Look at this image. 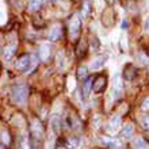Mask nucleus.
Returning a JSON list of instances; mask_svg holds the SVG:
<instances>
[{
    "mask_svg": "<svg viewBox=\"0 0 149 149\" xmlns=\"http://www.w3.org/2000/svg\"><path fill=\"white\" fill-rule=\"evenodd\" d=\"M29 98V88L26 84H18L12 90V100L18 104H24Z\"/></svg>",
    "mask_w": 149,
    "mask_h": 149,
    "instance_id": "nucleus-1",
    "label": "nucleus"
},
{
    "mask_svg": "<svg viewBox=\"0 0 149 149\" xmlns=\"http://www.w3.org/2000/svg\"><path fill=\"white\" fill-rule=\"evenodd\" d=\"M80 31V18L77 14H74L69 20V36L71 38H76Z\"/></svg>",
    "mask_w": 149,
    "mask_h": 149,
    "instance_id": "nucleus-2",
    "label": "nucleus"
},
{
    "mask_svg": "<svg viewBox=\"0 0 149 149\" xmlns=\"http://www.w3.org/2000/svg\"><path fill=\"white\" fill-rule=\"evenodd\" d=\"M31 58H33V57L30 54L20 56L19 58L16 60L15 67L18 68V69H20V71H27V68L30 67V64H31Z\"/></svg>",
    "mask_w": 149,
    "mask_h": 149,
    "instance_id": "nucleus-3",
    "label": "nucleus"
},
{
    "mask_svg": "<svg viewBox=\"0 0 149 149\" xmlns=\"http://www.w3.org/2000/svg\"><path fill=\"white\" fill-rule=\"evenodd\" d=\"M60 37H61V24L56 23V24H53V27L50 29L47 38H49V41H52V42H56V41L60 39Z\"/></svg>",
    "mask_w": 149,
    "mask_h": 149,
    "instance_id": "nucleus-4",
    "label": "nucleus"
},
{
    "mask_svg": "<svg viewBox=\"0 0 149 149\" xmlns=\"http://www.w3.org/2000/svg\"><path fill=\"white\" fill-rule=\"evenodd\" d=\"M121 127V117L119 115H113L109 121V132L110 133H115L118 129Z\"/></svg>",
    "mask_w": 149,
    "mask_h": 149,
    "instance_id": "nucleus-5",
    "label": "nucleus"
},
{
    "mask_svg": "<svg viewBox=\"0 0 149 149\" xmlns=\"http://www.w3.org/2000/svg\"><path fill=\"white\" fill-rule=\"evenodd\" d=\"M15 50H16V43L15 42L10 43V45H7V46L4 47V52H3L4 61H10V60L12 58V56L15 54Z\"/></svg>",
    "mask_w": 149,
    "mask_h": 149,
    "instance_id": "nucleus-6",
    "label": "nucleus"
},
{
    "mask_svg": "<svg viewBox=\"0 0 149 149\" xmlns=\"http://www.w3.org/2000/svg\"><path fill=\"white\" fill-rule=\"evenodd\" d=\"M94 90H95V92L96 94H99V92H102L104 88H106V84H107V80H106V77L104 76H99V77H96V80H95L94 83Z\"/></svg>",
    "mask_w": 149,
    "mask_h": 149,
    "instance_id": "nucleus-7",
    "label": "nucleus"
},
{
    "mask_svg": "<svg viewBox=\"0 0 149 149\" xmlns=\"http://www.w3.org/2000/svg\"><path fill=\"white\" fill-rule=\"evenodd\" d=\"M42 133H43V130H42L41 122L37 121V119H34V121L31 122V134L37 138V140H39V138L42 137Z\"/></svg>",
    "mask_w": 149,
    "mask_h": 149,
    "instance_id": "nucleus-8",
    "label": "nucleus"
},
{
    "mask_svg": "<svg viewBox=\"0 0 149 149\" xmlns=\"http://www.w3.org/2000/svg\"><path fill=\"white\" fill-rule=\"evenodd\" d=\"M49 57H50V45L49 43H42L39 46V58L42 61H47Z\"/></svg>",
    "mask_w": 149,
    "mask_h": 149,
    "instance_id": "nucleus-9",
    "label": "nucleus"
},
{
    "mask_svg": "<svg viewBox=\"0 0 149 149\" xmlns=\"http://www.w3.org/2000/svg\"><path fill=\"white\" fill-rule=\"evenodd\" d=\"M107 56H99V57H96L95 60H92V63H91V69H94V71H96V69H99V68H102L104 64H106L107 61Z\"/></svg>",
    "mask_w": 149,
    "mask_h": 149,
    "instance_id": "nucleus-10",
    "label": "nucleus"
},
{
    "mask_svg": "<svg viewBox=\"0 0 149 149\" xmlns=\"http://www.w3.org/2000/svg\"><path fill=\"white\" fill-rule=\"evenodd\" d=\"M133 132H134V126L132 123H126L123 126V129L121 130V136L123 138H130L133 136Z\"/></svg>",
    "mask_w": 149,
    "mask_h": 149,
    "instance_id": "nucleus-11",
    "label": "nucleus"
},
{
    "mask_svg": "<svg viewBox=\"0 0 149 149\" xmlns=\"http://www.w3.org/2000/svg\"><path fill=\"white\" fill-rule=\"evenodd\" d=\"M43 4V0H29V11H31V12H36L38 11L39 8H41V6Z\"/></svg>",
    "mask_w": 149,
    "mask_h": 149,
    "instance_id": "nucleus-12",
    "label": "nucleus"
},
{
    "mask_svg": "<svg viewBox=\"0 0 149 149\" xmlns=\"http://www.w3.org/2000/svg\"><path fill=\"white\" fill-rule=\"evenodd\" d=\"M133 148L134 149H149V145L146 144V141L144 138L138 137L133 141Z\"/></svg>",
    "mask_w": 149,
    "mask_h": 149,
    "instance_id": "nucleus-13",
    "label": "nucleus"
},
{
    "mask_svg": "<svg viewBox=\"0 0 149 149\" xmlns=\"http://www.w3.org/2000/svg\"><path fill=\"white\" fill-rule=\"evenodd\" d=\"M50 126H52V130H54V132H58V129H60V115H58L57 113L52 115Z\"/></svg>",
    "mask_w": 149,
    "mask_h": 149,
    "instance_id": "nucleus-14",
    "label": "nucleus"
},
{
    "mask_svg": "<svg viewBox=\"0 0 149 149\" xmlns=\"http://www.w3.org/2000/svg\"><path fill=\"white\" fill-rule=\"evenodd\" d=\"M102 142L107 148H117V146L119 145L117 140H115V138H111V137H102Z\"/></svg>",
    "mask_w": 149,
    "mask_h": 149,
    "instance_id": "nucleus-15",
    "label": "nucleus"
},
{
    "mask_svg": "<svg viewBox=\"0 0 149 149\" xmlns=\"http://www.w3.org/2000/svg\"><path fill=\"white\" fill-rule=\"evenodd\" d=\"M68 122H69V125H71L72 129L79 130L81 127V122H80V119H79L77 117H69L68 118Z\"/></svg>",
    "mask_w": 149,
    "mask_h": 149,
    "instance_id": "nucleus-16",
    "label": "nucleus"
},
{
    "mask_svg": "<svg viewBox=\"0 0 149 149\" xmlns=\"http://www.w3.org/2000/svg\"><path fill=\"white\" fill-rule=\"evenodd\" d=\"M92 88V80L91 79H87L86 83H84V86H83V96L87 98L88 95H90V91Z\"/></svg>",
    "mask_w": 149,
    "mask_h": 149,
    "instance_id": "nucleus-17",
    "label": "nucleus"
},
{
    "mask_svg": "<svg viewBox=\"0 0 149 149\" xmlns=\"http://www.w3.org/2000/svg\"><path fill=\"white\" fill-rule=\"evenodd\" d=\"M67 145H68V148H69V149L77 148V146L80 145V138H77V137L68 138V140H67Z\"/></svg>",
    "mask_w": 149,
    "mask_h": 149,
    "instance_id": "nucleus-18",
    "label": "nucleus"
},
{
    "mask_svg": "<svg viewBox=\"0 0 149 149\" xmlns=\"http://www.w3.org/2000/svg\"><path fill=\"white\" fill-rule=\"evenodd\" d=\"M119 94H121V84L115 81V84H114V87H113V92H111V96H113L114 99H117L118 96H119Z\"/></svg>",
    "mask_w": 149,
    "mask_h": 149,
    "instance_id": "nucleus-19",
    "label": "nucleus"
},
{
    "mask_svg": "<svg viewBox=\"0 0 149 149\" xmlns=\"http://www.w3.org/2000/svg\"><path fill=\"white\" fill-rule=\"evenodd\" d=\"M87 76V68L86 67H80L77 69V77L79 79H84Z\"/></svg>",
    "mask_w": 149,
    "mask_h": 149,
    "instance_id": "nucleus-20",
    "label": "nucleus"
},
{
    "mask_svg": "<svg viewBox=\"0 0 149 149\" xmlns=\"http://www.w3.org/2000/svg\"><path fill=\"white\" fill-rule=\"evenodd\" d=\"M0 137H1L4 144H10V136H8V133L6 130H1V132H0Z\"/></svg>",
    "mask_w": 149,
    "mask_h": 149,
    "instance_id": "nucleus-21",
    "label": "nucleus"
},
{
    "mask_svg": "<svg viewBox=\"0 0 149 149\" xmlns=\"http://www.w3.org/2000/svg\"><path fill=\"white\" fill-rule=\"evenodd\" d=\"M19 149H30V145H29V140L26 136H23V140H22V144H20Z\"/></svg>",
    "mask_w": 149,
    "mask_h": 149,
    "instance_id": "nucleus-22",
    "label": "nucleus"
},
{
    "mask_svg": "<svg viewBox=\"0 0 149 149\" xmlns=\"http://www.w3.org/2000/svg\"><path fill=\"white\" fill-rule=\"evenodd\" d=\"M141 107H142V110H145V111L149 110V96H146V98L144 99V102H142Z\"/></svg>",
    "mask_w": 149,
    "mask_h": 149,
    "instance_id": "nucleus-23",
    "label": "nucleus"
},
{
    "mask_svg": "<svg viewBox=\"0 0 149 149\" xmlns=\"http://www.w3.org/2000/svg\"><path fill=\"white\" fill-rule=\"evenodd\" d=\"M142 126L145 127L146 130H149V115H145V117L142 118Z\"/></svg>",
    "mask_w": 149,
    "mask_h": 149,
    "instance_id": "nucleus-24",
    "label": "nucleus"
},
{
    "mask_svg": "<svg viewBox=\"0 0 149 149\" xmlns=\"http://www.w3.org/2000/svg\"><path fill=\"white\" fill-rule=\"evenodd\" d=\"M144 30H145V31H148V33H149V18H146L145 23H144Z\"/></svg>",
    "mask_w": 149,
    "mask_h": 149,
    "instance_id": "nucleus-25",
    "label": "nucleus"
},
{
    "mask_svg": "<svg viewBox=\"0 0 149 149\" xmlns=\"http://www.w3.org/2000/svg\"><path fill=\"white\" fill-rule=\"evenodd\" d=\"M83 12H84V15H87L88 14V4H84V10H83Z\"/></svg>",
    "mask_w": 149,
    "mask_h": 149,
    "instance_id": "nucleus-26",
    "label": "nucleus"
},
{
    "mask_svg": "<svg viewBox=\"0 0 149 149\" xmlns=\"http://www.w3.org/2000/svg\"><path fill=\"white\" fill-rule=\"evenodd\" d=\"M107 1H109V3H113V1H114V0H107Z\"/></svg>",
    "mask_w": 149,
    "mask_h": 149,
    "instance_id": "nucleus-27",
    "label": "nucleus"
},
{
    "mask_svg": "<svg viewBox=\"0 0 149 149\" xmlns=\"http://www.w3.org/2000/svg\"><path fill=\"white\" fill-rule=\"evenodd\" d=\"M50 1H56V0H50Z\"/></svg>",
    "mask_w": 149,
    "mask_h": 149,
    "instance_id": "nucleus-28",
    "label": "nucleus"
},
{
    "mask_svg": "<svg viewBox=\"0 0 149 149\" xmlns=\"http://www.w3.org/2000/svg\"><path fill=\"white\" fill-rule=\"evenodd\" d=\"M0 149H3V148H1V146H0Z\"/></svg>",
    "mask_w": 149,
    "mask_h": 149,
    "instance_id": "nucleus-29",
    "label": "nucleus"
}]
</instances>
